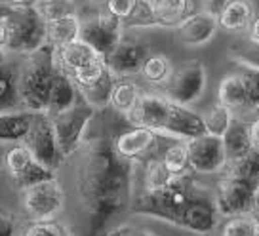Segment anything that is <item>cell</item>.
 Segmentation results:
<instances>
[{
    "label": "cell",
    "instance_id": "27",
    "mask_svg": "<svg viewBox=\"0 0 259 236\" xmlns=\"http://www.w3.org/2000/svg\"><path fill=\"white\" fill-rule=\"evenodd\" d=\"M19 107L21 99L17 91V69L6 61L0 65V113L17 111Z\"/></svg>",
    "mask_w": 259,
    "mask_h": 236
},
{
    "label": "cell",
    "instance_id": "32",
    "mask_svg": "<svg viewBox=\"0 0 259 236\" xmlns=\"http://www.w3.org/2000/svg\"><path fill=\"white\" fill-rule=\"evenodd\" d=\"M176 175H171L166 164L162 162V156H151L145 160L143 168V191H158L166 187Z\"/></svg>",
    "mask_w": 259,
    "mask_h": 236
},
{
    "label": "cell",
    "instance_id": "41",
    "mask_svg": "<svg viewBox=\"0 0 259 236\" xmlns=\"http://www.w3.org/2000/svg\"><path fill=\"white\" fill-rule=\"evenodd\" d=\"M227 4H229V0H200V10L219 17V14L223 12Z\"/></svg>",
    "mask_w": 259,
    "mask_h": 236
},
{
    "label": "cell",
    "instance_id": "35",
    "mask_svg": "<svg viewBox=\"0 0 259 236\" xmlns=\"http://www.w3.org/2000/svg\"><path fill=\"white\" fill-rule=\"evenodd\" d=\"M236 71L240 73L246 86L248 96V113L259 111V69L248 65H236Z\"/></svg>",
    "mask_w": 259,
    "mask_h": 236
},
{
    "label": "cell",
    "instance_id": "4",
    "mask_svg": "<svg viewBox=\"0 0 259 236\" xmlns=\"http://www.w3.org/2000/svg\"><path fill=\"white\" fill-rule=\"evenodd\" d=\"M10 40L6 52L29 56L46 44V19L40 16L34 4L16 6L6 17Z\"/></svg>",
    "mask_w": 259,
    "mask_h": 236
},
{
    "label": "cell",
    "instance_id": "40",
    "mask_svg": "<svg viewBox=\"0 0 259 236\" xmlns=\"http://www.w3.org/2000/svg\"><path fill=\"white\" fill-rule=\"evenodd\" d=\"M107 236H160L158 232H153L145 227H136V225H120L109 230Z\"/></svg>",
    "mask_w": 259,
    "mask_h": 236
},
{
    "label": "cell",
    "instance_id": "52",
    "mask_svg": "<svg viewBox=\"0 0 259 236\" xmlns=\"http://www.w3.org/2000/svg\"><path fill=\"white\" fill-rule=\"evenodd\" d=\"M34 2H42V0H34Z\"/></svg>",
    "mask_w": 259,
    "mask_h": 236
},
{
    "label": "cell",
    "instance_id": "23",
    "mask_svg": "<svg viewBox=\"0 0 259 236\" xmlns=\"http://www.w3.org/2000/svg\"><path fill=\"white\" fill-rule=\"evenodd\" d=\"M32 111L17 109L0 113V143H21L31 128Z\"/></svg>",
    "mask_w": 259,
    "mask_h": 236
},
{
    "label": "cell",
    "instance_id": "2",
    "mask_svg": "<svg viewBox=\"0 0 259 236\" xmlns=\"http://www.w3.org/2000/svg\"><path fill=\"white\" fill-rule=\"evenodd\" d=\"M132 212L166 221L194 234L206 236L219 225L215 193L198 183L194 173L178 175L158 191H141L132 200Z\"/></svg>",
    "mask_w": 259,
    "mask_h": 236
},
{
    "label": "cell",
    "instance_id": "12",
    "mask_svg": "<svg viewBox=\"0 0 259 236\" xmlns=\"http://www.w3.org/2000/svg\"><path fill=\"white\" fill-rule=\"evenodd\" d=\"M166 137L168 135L156 133V131L149 130V128L130 124L128 130H122L114 135L113 143L120 156L128 158L132 162H145L147 158L156 156L162 139Z\"/></svg>",
    "mask_w": 259,
    "mask_h": 236
},
{
    "label": "cell",
    "instance_id": "49",
    "mask_svg": "<svg viewBox=\"0 0 259 236\" xmlns=\"http://www.w3.org/2000/svg\"><path fill=\"white\" fill-rule=\"evenodd\" d=\"M2 63H6V52L4 50H0V65Z\"/></svg>",
    "mask_w": 259,
    "mask_h": 236
},
{
    "label": "cell",
    "instance_id": "20",
    "mask_svg": "<svg viewBox=\"0 0 259 236\" xmlns=\"http://www.w3.org/2000/svg\"><path fill=\"white\" fill-rule=\"evenodd\" d=\"M221 139H223V147H225L227 164L242 158V156H246L253 149L250 135V124L240 120V118H236V116L233 118L229 130L223 133Z\"/></svg>",
    "mask_w": 259,
    "mask_h": 236
},
{
    "label": "cell",
    "instance_id": "16",
    "mask_svg": "<svg viewBox=\"0 0 259 236\" xmlns=\"http://www.w3.org/2000/svg\"><path fill=\"white\" fill-rule=\"evenodd\" d=\"M219 29V19L213 14L208 12H193L191 16L183 19L181 23L176 27V36L183 46L189 48H198L204 46L215 36Z\"/></svg>",
    "mask_w": 259,
    "mask_h": 236
},
{
    "label": "cell",
    "instance_id": "24",
    "mask_svg": "<svg viewBox=\"0 0 259 236\" xmlns=\"http://www.w3.org/2000/svg\"><path fill=\"white\" fill-rule=\"evenodd\" d=\"M156 27H178L193 14V0H151Z\"/></svg>",
    "mask_w": 259,
    "mask_h": 236
},
{
    "label": "cell",
    "instance_id": "1",
    "mask_svg": "<svg viewBox=\"0 0 259 236\" xmlns=\"http://www.w3.org/2000/svg\"><path fill=\"white\" fill-rule=\"evenodd\" d=\"M76 153L80 156L74 166V188L88 217L90 236H96L132 206L138 162L118 155L109 135L84 139Z\"/></svg>",
    "mask_w": 259,
    "mask_h": 236
},
{
    "label": "cell",
    "instance_id": "22",
    "mask_svg": "<svg viewBox=\"0 0 259 236\" xmlns=\"http://www.w3.org/2000/svg\"><path fill=\"white\" fill-rule=\"evenodd\" d=\"M80 99V93H78V88L73 82V78L67 73H63L59 69L56 80L52 84V90H50V98H48V109L46 113L52 116V114H57L73 107L76 101Z\"/></svg>",
    "mask_w": 259,
    "mask_h": 236
},
{
    "label": "cell",
    "instance_id": "8",
    "mask_svg": "<svg viewBox=\"0 0 259 236\" xmlns=\"http://www.w3.org/2000/svg\"><path fill=\"white\" fill-rule=\"evenodd\" d=\"M23 143L29 147L32 156L50 170L56 171L63 164V153L59 149L54 122L48 113H34L29 133L25 135Z\"/></svg>",
    "mask_w": 259,
    "mask_h": 236
},
{
    "label": "cell",
    "instance_id": "19",
    "mask_svg": "<svg viewBox=\"0 0 259 236\" xmlns=\"http://www.w3.org/2000/svg\"><path fill=\"white\" fill-rule=\"evenodd\" d=\"M218 19L219 27L227 33H244L250 31L255 19V8L251 0H229Z\"/></svg>",
    "mask_w": 259,
    "mask_h": 236
},
{
    "label": "cell",
    "instance_id": "47",
    "mask_svg": "<svg viewBox=\"0 0 259 236\" xmlns=\"http://www.w3.org/2000/svg\"><path fill=\"white\" fill-rule=\"evenodd\" d=\"M14 6H29V4H34V0H6Z\"/></svg>",
    "mask_w": 259,
    "mask_h": 236
},
{
    "label": "cell",
    "instance_id": "34",
    "mask_svg": "<svg viewBox=\"0 0 259 236\" xmlns=\"http://www.w3.org/2000/svg\"><path fill=\"white\" fill-rule=\"evenodd\" d=\"M34 6H36V10L40 12V16L46 21L74 16L78 12L74 0H42V2H34Z\"/></svg>",
    "mask_w": 259,
    "mask_h": 236
},
{
    "label": "cell",
    "instance_id": "13",
    "mask_svg": "<svg viewBox=\"0 0 259 236\" xmlns=\"http://www.w3.org/2000/svg\"><path fill=\"white\" fill-rule=\"evenodd\" d=\"M257 188L246 181L221 173L215 185V202H218L219 215L229 217L236 213L253 212V198Z\"/></svg>",
    "mask_w": 259,
    "mask_h": 236
},
{
    "label": "cell",
    "instance_id": "44",
    "mask_svg": "<svg viewBox=\"0 0 259 236\" xmlns=\"http://www.w3.org/2000/svg\"><path fill=\"white\" fill-rule=\"evenodd\" d=\"M250 38L251 42H259V16H255V19H253V23H251V27H250Z\"/></svg>",
    "mask_w": 259,
    "mask_h": 236
},
{
    "label": "cell",
    "instance_id": "38",
    "mask_svg": "<svg viewBox=\"0 0 259 236\" xmlns=\"http://www.w3.org/2000/svg\"><path fill=\"white\" fill-rule=\"evenodd\" d=\"M21 221L14 212L0 208V236H23Z\"/></svg>",
    "mask_w": 259,
    "mask_h": 236
},
{
    "label": "cell",
    "instance_id": "6",
    "mask_svg": "<svg viewBox=\"0 0 259 236\" xmlns=\"http://www.w3.org/2000/svg\"><path fill=\"white\" fill-rule=\"evenodd\" d=\"M21 193V206L27 221H54L63 213L65 191L56 177L31 185Z\"/></svg>",
    "mask_w": 259,
    "mask_h": 236
},
{
    "label": "cell",
    "instance_id": "48",
    "mask_svg": "<svg viewBox=\"0 0 259 236\" xmlns=\"http://www.w3.org/2000/svg\"><path fill=\"white\" fill-rule=\"evenodd\" d=\"M253 212L259 215V187H257V191H255V198H253Z\"/></svg>",
    "mask_w": 259,
    "mask_h": 236
},
{
    "label": "cell",
    "instance_id": "26",
    "mask_svg": "<svg viewBox=\"0 0 259 236\" xmlns=\"http://www.w3.org/2000/svg\"><path fill=\"white\" fill-rule=\"evenodd\" d=\"M139 96H141V91H139L138 84L130 76H116L113 93H111V107L126 118L139 101Z\"/></svg>",
    "mask_w": 259,
    "mask_h": 236
},
{
    "label": "cell",
    "instance_id": "7",
    "mask_svg": "<svg viewBox=\"0 0 259 236\" xmlns=\"http://www.w3.org/2000/svg\"><path fill=\"white\" fill-rule=\"evenodd\" d=\"M206 86H208L206 65L198 59H193L174 69L170 80L162 88V93L174 103L189 107L202 98Z\"/></svg>",
    "mask_w": 259,
    "mask_h": 236
},
{
    "label": "cell",
    "instance_id": "46",
    "mask_svg": "<svg viewBox=\"0 0 259 236\" xmlns=\"http://www.w3.org/2000/svg\"><path fill=\"white\" fill-rule=\"evenodd\" d=\"M6 151H8L6 143H0V171L4 170V162H6Z\"/></svg>",
    "mask_w": 259,
    "mask_h": 236
},
{
    "label": "cell",
    "instance_id": "30",
    "mask_svg": "<svg viewBox=\"0 0 259 236\" xmlns=\"http://www.w3.org/2000/svg\"><path fill=\"white\" fill-rule=\"evenodd\" d=\"M162 162L170 170L171 175H187L193 173L189 162V149L183 139H171V143L162 151Z\"/></svg>",
    "mask_w": 259,
    "mask_h": 236
},
{
    "label": "cell",
    "instance_id": "50",
    "mask_svg": "<svg viewBox=\"0 0 259 236\" xmlns=\"http://www.w3.org/2000/svg\"><path fill=\"white\" fill-rule=\"evenodd\" d=\"M63 236H78V234H76V232H73V230H71V228H65Z\"/></svg>",
    "mask_w": 259,
    "mask_h": 236
},
{
    "label": "cell",
    "instance_id": "39",
    "mask_svg": "<svg viewBox=\"0 0 259 236\" xmlns=\"http://www.w3.org/2000/svg\"><path fill=\"white\" fill-rule=\"evenodd\" d=\"M136 6H138V0H107L105 2V8L109 10L113 16L122 19V23L134 14Z\"/></svg>",
    "mask_w": 259,
    "mask_h": 236
},
{
    "label": "cell",
    "instance_id": "18",
    "mask_svg": "<svg viewBox=\"0 0 259 236\" xmlns=\"http://www.w3.org/2000/svg\"><path fill=\"white\" fill-rule=\"evenodd\" d=\"M54 57H56L57 69H61L63 73L71 76L76 71L92 65L101 56L86 40L76 38V40L69 42V44L61 46V48H54Z\"/></svg>",
    "mask_w": 259,
    "mask_h": 236
},
{
    "label": "cell",
    "instance_id": "3",
    "mask_svg": "<svg viewBox=\"0 0 259 236\" xmlns=\"http://www.w3.org/2000/svg\"><path fill=\"white\" fill-rule=\"evenodd\" d=\"M59 69L56 65L54 48L44 44L40 50L25 56L17 69V91L21 107L32 113H46L52 84Z\"/></svg>",
    "mask_w": 259,
    "mask_h": 236
},
{
    "label": "cell",
    "instance_id": "43",
    "mask_svg": "<svg viewBox=\"0 0 259 236\" xmlns=\"http://www.w3.org/2000/svg\"><path fill=\"white\" fill-rule=\"evenodd\" d=\"M250 135H251V145L255 147V149H259V116L250 122Z\"/></svg>",
    "mask_w": 259,
    "mask_h": 236
},
{
    "label": "cell",
    "instance_id": "9",
    "mask_svg": "<svg viewBox=\"0 0 259 236\" xmlns=\"http://www.w3.org/2000/svg\"><path fill=\"white\" fill-rule=\"evenodd\" d=\"M4 170L8 171L12 183L19 191L31 187V185H36L40 181L56 177V171L46 168L42 162H38L23 141L21 143H12V147H8Z\"/></svg>",
    "mask_w": 259,
    "mask_h": 236
},
{
    "label": "cell",
    "instance_id": "33",
    "mask_svg": "<svg viewBox=\"0 0 259 236\" xmlns=\"http://www.w3.org/2000/svg\"><path fill=\"white\" fill-rule=\"evenodd\" d=\"M204 118V126H206V131L211 133V135H218V137H223V133L229 130V126L235 118V113L225 107L223 103H215L211 105L206 113L202 114Z\"/></svg>",
    "mask_w": 259,
    "mask_h": 236
},
{
    "label": "cell",
    "instance_id": "45",
    "mask_svg": "<svg viewBox=\"0 0 259 236\" xmlns=\"http://www.w3.org/2000/svg\"><path fill=\"white\" fill-rule=\"evenodd\" d=\"M14 4H10L6 0H0V19H4V17H8L12 12H14Z\"/></svg>",
    "mask_w": 259,
    "mask_h": 236
},
{
    "label": "cell",
    "instance_id": "14",
    "mask_svg": "<svg viewBox=\"0 0 259 236\" xmlns=\"http://www.w3.org/2000/svg\"><path fill=\"white\" fill-rule=\"evenodd\" d=\"M147 57H149V46L145 42L134 36H122L118 46L103 59L114 76H132L141 71Z\"/></svg>",
    "mask_w": 259,
    "mask_h": 236
},
{
    "label": "cell",
    "instance_id": "10",
    "mask_svg": "<svg viewBox=\"0 0 259 236\" xmlns=\"http://www.w3.org/2000/svg\"><path fill=\"white\" fill-rule=\"evenodd\" d=\"M82 21V19H80ZM124 36L122 19L113 16L107 8L99 10L96 16L80 23V38L86 40L101 57L109 56Z\"/></svg>",
    "mask_w": 259,
    "mask_h": 236
},
{
    "label": "cell",
    "instance_id": "15",
    "mask_svg": "<svg viewBox=\"0 0 259 236\" xmlns=\"http://www.w3.org/2000/svg\"><path fill=\"white\" fill-rule=\"evenodd\" d=\"M170 111V99L164 93H141L139 101L126 116L128 124L141 126L164 135V126Z\"/></svg>",
    "mask_w": 259,
    "mask_h": 236
},
{
    "label": "cell",
    "instance_id": "37",
    "mask_svg": "<svg viewBox=\"0 0 259 236\" xmlns=\"http://www.w3.org/2000/svg\"><path fill=\"white\" fill-rule=\"evenodd\" d=\"M65 225L54 221H29L25 227L23 236H63Z\"/></svg>",
    "mask_w": 259,
    "mask_h": 236
},
{
    "label": "cell",
    "instance_id": "36",
    "mask_svg": "<svg viewBox=\"0 0 259 236\" xmlns=\"http://www.w3.org/2000/svg\"><path fill=\"white\" fill-rule=\"evenodd\" d=\"M229 57L235 61L236 65H248L259 69V42H251L248 38V42L235 44L229 50Z\"/></svg>",
    "mask_w": 259,
    "mask_h": 236
},
{
    "label": "cell",
    "instance_id": "5",
    "mask_svg": "<svg viewBox=\"0 0 259 236\" xmlns=\"http://www.w3.org/2000/svg\"><path fill=\"white\" fill-rule=\"evenodd\" d=\"M96 107H92L80 98L73 107L52 114V122H54V130H56L57 143L63 153V158L73 156L82 147L86 130L96 118Z\"/></svg>",
    "mask_w": 259,
    "mask_h": 236
},
{
    "label": "cell",
    "instance_id": "28",
    "mask_svg": "<svg viewBox=\"0 0 259 236\" xmlns=\"http://www.w3.org/2000/svg\"><path fill=\"white\" fill-rule=\"evenodd\" d=\"M218 236H259V215L255 212L229 215L218 225Z\"/></svg>",
    "mask_w": 259,
    "mask_h": 236
},
{
    "label": "cell",
    "instance_id": "51",
    "mask_svg": "<svg viewBox=\"0 0 259 236\" xmlns=\"http://www.w3.org/2000/svg\"><path fill=\"white\" fill-rule=\"evenodd\" d=\"M90 4H105L107 0H88Z\"/></svg>",
    "mask_w": 259,
    "mask_h": 236
},
{
    "label": "cell",
    "instance_id": "25",
    "mask_svg": "<svg viewBox=\"0 0 259 236\" xmlns=\"http://www.w3.org/2000/svg\"><path fill=\"white\" fill-rule=\"evenodd\" d=\"M80 17L78 14L46 21V44L52 48H61L69 42L80 38Z\"/></svg>",
    "mask_w": 259,
    "mask_h": 236
},
{
    "label": "cell",
    "instance_id": "42",
    "mask_svg": "<svg viewBox=\"0 0 259 236\" xmlns=\"http://www.w3.org/2000/svg\"><path fill=\"white\" fill-rule=\"evenodd\" d=\"M8 40H10V31H8V23H6V17L0 19V50L8 48ZM8 54V52H6Z\"/></svg>",
    "mask_w": 259,
    "mask_h": 236
},
{
    "label": "cell",
    "instance_id": "31",
    "mask_svg": "<svg viewBox=\"0 0 259 236\" xmlns=\"http://www.w3.org/2000/svg\"><path fill=\"white\" fill-rule=\"evenodd\" d=\"M171 73H174L171 61L164 54H149V57H147L143 67H141V71H139V74L149 84L160 86V88L166 86V82L170 80Z\"/></svg>",
    "mask_w": 259,
    "mask_h": 236
},
{
    "label": "cell",
    "instance_id": "17",
    "mask_svg": "<svg viewBox=\"0 0 259 236\" xmlns=\"http://www.w3.org/2000/svg\"><path fill=\"white\" fill-rule=\"evenodd\" d=\"M204 133H208V131L204 126L202 114L194 113L185 105L170 101V111H168V118H166V126H164V135L189 141V139L204 135Z\"/></svg>",
    "mask_w": 259,
    "mask_h": 236
},
{
    "label": "cell",
    "instance_id": "11",
    "mask_svg": "<svg viewBox=\"0 0 259 236\" xmlns=\"http://www.w3.org/2000/svg\"><path fill=\"white\" fill-rule=\"evenodd\" d=\"M189 162L193 173L198 175H215L221 173L227 166L223 139L211 133H204L187 141Z\"/></svg>",
    "mask_w": 259,
    "mask_h": 236
},
{
    "label": "cell",
    "instance_id": "21",
    "mask_svg": "<svg viewBox=\"0 0 259 236\" xmlns=\"http://www.w3.org/2000/svg\"><path fill=\"white\" fill-rule=\"evenodd\" d=\"M218 101L229 107L233 113H248V96L240 73L225 74L218 88Z\"/></svg>",
    "mask_w": 259,
    "mask_h": 236
},
{
    "label": "cell",
    "instance_id": "29",
    "mask_svg": "<svg viewBox=\"0 0 259 236\" xmlns=\"http://www.w3.org/2000/svg\"><path fill=\"white\" fill-rule=\"evenodd\" d=\"M221 173L238 177V179L246 181V183H250V185H253V187L257 188L259 187V149L253 147L246 156L238 158L235 162H229Z\"/></svg>",
    "mask_w": 259,
    "mask_h": 236
}]
</instances>
